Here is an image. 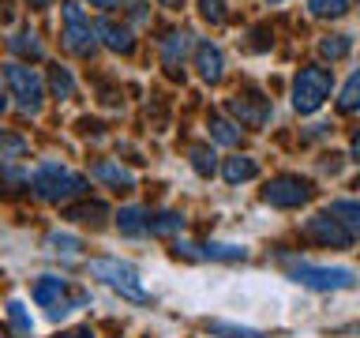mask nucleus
Here are the masks:
<instances>
[{
    "mask_svg": "<svg viewBox=\"0 0 360 338\" xmlns=\"http://www.w3.org/2000/svg\"><path fill=\"white\" fill-rule=\"evenodd\" d=\"M90 278H98L101 286H109L112 293H120L124 301H135V304H150V289L143 286V275L139 267L128 263V259H117V256H101V259H90Z\"/></svg>",
    "mask_w": 360,
    "mask_h": 338,
    "instance_id": "nucleus-1",
    "label": "nucleus"
},
{
    "mask_svg": "<svg viewBox=\"0 0 360 338\" xmlns=\"http://www.w3.org/2000/svg\"><path fill=\"white\" fill-rule=\"evenodd\" d=\"M27 180H30L34 196L45 199V203H72L86 192V177L60 165V162H41Z\"/></svg>",
    "mask_w": 360,
    "mask_h": 338,
    "instance_id": "nucleus-2",
    "label": "nucleus"
},
{
    "mask_svg": "<svg viewBox=\"0 0 360 338\" xmlns=\"http://www.w3.org/2000/svg\"><path fill=\"white\" fill-rule=\"evenodd\" d=\"M285 275L297 286L311 289V293H338V289H353L360 275L353 267H326V263H308V259H289Z\"/></svg>",
    "mask_w": 360,
    "mask_h": 338,
    "instance_id": "nucleus-3",
    "label": "nucleus"
},
{
    "mask_svg": "<svg viewBox=\"0 0 360 338\" xmlns=\"http://www.w3.org/2000/svg\"><path fill=\"white\" fill-rule=\"evenodd\" d=\"M4 83H8V94L15 98V106L27 113V117H38L41 106H45V83L34 68L19 64V61H8L4 64Z\"/></svg>",
    "mask_w": 360,
    "mask_h": 338,
    "instance_id": "nucleus-4",
    "label": "nucleus"
},
{
    "mask_svg": "<svg viewBox=\"0 0 360 338\" xmlns=\"http://www.w3.org/2000/svg\"><path fill=\"white\" fill-rule=\"evenodd\" d=\"M60 42H64V49L75 53V56H94L98 53V30L75 0L60 4Z\"/></svg>",
    "mask_w": 360,
    "mask_h": 338,
    "instance_id": "nucleus-5",
    "label": "nucleus"
},
{
    "mask_svg": "<svg viewBox=\"0 0 360 338\" xmlns=\"http://www.w3.org/2000/svg\"><path fill=\"white\" fill-rule=\"evenodd\" d=\"M334 90V75L326 72V68H304V72L292 79V109L300 113V117H308L323 106L326 98H330Z\"/></svg>",
    "mask_w": 360,
    "mask_h": 338,
    "instance_id": "nucleus-6",
    "label": "nucleus"
},
{
    "mask_svg": "<svg viewBox=\"0 0 360 338\" xmlns=\"http://www.w3.org/2000/svg\"><path fill=\"white\" fill-rule=\"evenodd\" d=\"M311 196H315L311 180L292 177V173H281V177H274V180H266V188H263V203H270V207H281V211L304 207Z\"/></svg>",
    "mask_w": 360,
    "mask_h": 338,
    "instance_id": "nucleus-7",
    "label": "nucleus"
},
{
    "mask_svg": "<svg viewBox=\"0 0 360 338\" xmlns=\"http://www.w3.org/2000/svg\"><path fill=\"white\" fill-rule=\"evenodd\" d=\"M304 237L315 241V244H323V248H349V244H353V237L345 233V225L338 222L330 211L311 214V218L304 222Z\"/></svg>",
    "mask_w": 360,
    "mask_h": 338,
    "instance_id": "nucleus-8",
    "label": "nucleus"
},
{
    "mask_svg": "<svg viewBox=\"0 0 360 338\" xmlns=\"http://www.w3.org/2000/svg\"><path fill=\"white\" fill-rule=\"evenodd\" d=\"M176 256L188 259H218V263H236L248 259V248L236 241H207V244H191V241H176Z\"/></svg>",
    "mask_w": 360,
    "mask_h": 338,
    "instance_id": "nucleus-9",
    "label": "nucleus"
},
{
    "mask_svg": "<svg viewBox=\"0 0 360 338\" xmlns=\"http://www.w3.org/2000/svg\"><path fill=\"white\" fill-rule=\"evenodd\" d=\"M229 113H233L240 124H248V128H263V124L274 117V106H270V98L255 94V90H248V94L229 98Z\"/></svg>",
    "mask_w": 360,
    "mask_h": 338,
    "instance_id": "nucleus-10",
    "label": "nucleus"
},
{
    "mask_svg": "<svg viewBox=\"0 0 360 338\" xmlns=\"http://www.w3.org/2000/svg\"><path fill=\"white\" fill-rule=\"evenodd\" d=\"M94 30H98V42L109 45L112 53H131V49H135V34H131L128 23L101 19V23H94Z\"/></svg>",
    "mask_w": 360,
    "mask_h": 338,
    "instance_id": "nucleus-11",
    "label": "nucleus"
},
{
    "mask_svg": "<svg viewBox=\"0 0 360 338\" xmlns=\"http://www.w3.org/2000/svg\"><path fill=\"white\" fill-rule=\"evenodd\" d=\"M195 68H199V79L202 83H221V75H225V56L218 45H210V42H199L195 45Z\"/></svg>",
    "mask_w": 360,
    "mask_h": 338,
    "instance_id": "nucleus-12",
    "label": "nucleus"
},
{
    "mask_svg": "<svg viewBox=\"0 0 360 338\" xmlns=\"http://www.w3.org/2000/svg\"><path fill=\"white\" fill-rule=\"evenodd\" d=\"M64 293H68V282H64L60 275H41V278L30 286L34 304H38V308H45V312L56 308V304L64 301Z\"/></svg>",
    "mask_w": 360,
    "mask_h": 338,
    "instance_id": "nucleus-13",
    "label": "nucleus"
},
{
    "mask_svg": "<svg viewBox=\"0 0 360 338\" xmlns=\"http://www.w3.org/2000/svg\"><path fill=\"white\" fill-rule=\"evenodd\" d=\"M195 49V42H191V34L188 30H176V34H169L165 45H162V64L169 68V72H176L180 64H184V56Z\"/></svg>",
    "mask_w": 360,
    "mask_h": 338,
    "instance_id": "nucleus-14",
    "label": "nucleus"
},
{
    "mask_svg": "<svg viewBox=\"0 0 360 338\" xmlns=\"http://www.w3.org/2000/svg\"><path fill=\"white\" fill-rule=\"evenodd\" d=\"M221 177L229 180V184H244V180H255V177H259V162H255L252 154H233V158H225Z\"/></svg>",
    "mask_w": 360,
    "mask_h": 338,
    "instance_id": "nucleus-15",
    "label": "nucleus"
},
{
    "mask_svg": "<svg viewBox=\"0 0 360 338\" xmlns=\"http://www.w3.org/2000/svg\"><path fill=\"white\" fill-rule=\"evenodd\" d=\"M326 211L345 225V233L353 237V241H360V199H334Z\"/></svg>",
    "mask_w": 360,
    "mask_h": 338,
    "instance_id": "nucleus-16",
    "label": "nucleus"
},
{
    "mask_svg": "<svg viewBox=\"0 0 360 338\" xmlns=\"http://www.w3.org/2000/svg\"><path fill=\"white\" fill-rule=\"evenodd\" d=\"M94 180H101V184H109V188H120V192L135 188V177L124 165H117V162H98L94 165Z\"/></svg>",
    "mask_w": 360,
    "mask_h": 338,
    "instance_id": "nucleus-17",
    "label": "nucleus"
},
{
    "mask_svg": "<svg viewBox=\"0 0 360 338\" xmlns=\"http://www.w3.org/2000/svg\"><path fill=\"white\" fill-rule=\"evenodd\" d=\"M184 230V214H176V211H162V214H150L146 211V233H154V237H173Z\"/></svg>",
    "mask_w": 360,
    "mask_h": 338,
    "instance_id": "nucleus-18",
    "label": "nucleus"
},
{
    "mask_svg": "<svg viewBox=\"0 0 360 338\" xmlns=\"http://www.w3.org/2000/svg\"><path fill=\"white\" fill-rule=\"evenodd\" d=\"M117 230L124 237H143L146 233V211L143 207H120L117 211Z\"/></svg>",
    "mask_w": 360,
    "mask_h": 338,
    "instance_id": "nucleus-19",
    "label": "nucleus"
},
{
    "mask_svg": "<svg viewBox=\"0 0 360 338\" xmlns=\"http://www.w3.org/2000/svg\"><path fill=\"white\" fill-rule=\"evenodd\" d=\"M8 49H11V53H19V56H30V61H38V56L45 53L34 30H15V34L8 38Z\"/></svg>",
    "mask_w": 360,
    "mask_h": 338,
    "instance_id": "nucleus-20",
    "label": "nucleus"
},
{
    "mask_svg": "<svg viewBox=\"0 0 360 338\" xmlns=\"http://www.w3.org/2000/svg\"><path fill=\"white\" fill-rule=\"evenodd\" d=\"M210 334L218 338H263V331H255V327H244V323H225V320H214L207 323Z\"/></svg>",
    "mask_w": 360,
    "mask_h": 338,
    "instance_id": "nucleus-21",
    "label": "nucleus"
},
{
    "mask_svg": "<svg viewBox=\"0 0 360 338\" xmlns=\"http://www.w3.org/2000/svg\"><path fill=\"white\" fill-rule=\"evenodd\" d=\"M338 109H342V113H356V109H360V68L345 79L342 98H338Z\"/></svg>",
    "mask_w": 360,
    "mask_h": 338,
    "instance_id": "nucleus-22",
    "label": "nucleus"
},
{
    "mask_svg": "<svg viewBox=\"0 0 360 338\" xmlns=\"http://www.w3.org/2000/svg\"><path fill=\"white\" fill-rule=\"evenodd\" d=\"M8 320H11V327H15L19 334H30V331H34V315H30V308H27L19 297L8 301Z\"/></svg>",
    "mask_w": 360,
    "mask_h": 338,
    "instance_id": "nucleus-23",
    "label": "nucleus"
},
{
    "mask_svg": "<svg viewBox=\"0 0 360 338\" xmlns=\"http://www.w3.org/2000/svg\"><path fill=\"white\" fill-rule=\"evenodd\" d=\"M308 11L315 19H342L349 11V0H308Z\"/></svg>",
    "mask_w": 360,
    "mask_h": 338,
    "instance_id": "nucleus-24",
    "label": "nucleus"
},
{
    "mask_svg": "<svg viewBox=\"0 0 360 338\" xmlns=\"http://www.w3.org/2000/svg\"><path fill=\"white\" fill-rule=\"evenodd\" d=\"M45 244H49V252H56V256H68V259H75L79 256V237H72V233H49L45 237Z\"/></svg>",
    "mask_w": 360,
    "mask_h": 338,
    "instance_id": "nucleus-25",
    "label": "nucleus"
},
{
    "mask_svg": "<svg viewBox=\"0 0 360 338\" xmlns=\"http://www.w3.org/2000/svg\"><path fill=\"white\" fill-rule=\"evenodd\" d=\"M349 49H353V38H349V34H330V38L319 42V53L330 56V61H342Z\"/></svg>",
    "mask_w": 360,
    "mask_h": 338,
    "instance_id": "nucleus-26",
    "label": "nucleus"
},
{
    "mask_svg": "<svg viewBox=\"0 0 360 338\" xmlns=\"http://www.w3.org/2000/svg\"><path fill=\"white\" fill-rule=\"evenodd\" d=\"M210 139L233 146L236 139H240V128H236V124H229V120H221V117H210Z\"/></svg>",
    "mask_w": 360,
    "mask_h": 338,
    "instance_id": "nucleus-27",
    "label": "nucleus"
},
{
    "mask_svg": "<svg viewBox=\"0 0 360 338\" xmlns=\"http://www.w3.org/2000/svg\"><path fill=\"white\" fill-rule=\"evenodd\" d=\"M49 87H53L56 98H72L75 79H72V72H68V68H53V72H49Z\"/></svg>",
    "mask_w": 360,
    "mask_h": 338,
    "instance_id": "nucleus-28",
    "label": "nucleus"
},
{
    "mask_svg": "<svg viewBox=\"0 0 360 338\" xmlns=\"http://www.w3.org/2000/svg\"><path fill=\"white\" fill-rule=\"evenodd\" d=\"M22 154H27V139L0 132V158H22Z\"/></svg>",
    "mask_w": 360,
    "mask_h": 338,
    "instance_id": "nucleus-29",
    "label": "nucleus"
},
{
    "mask_svg": "<svg viewBox=\"0 0 360 338\" xmlns=\"http://www.w3.org/2000/svg\"><path fill=\"white\" fill-rule=\"evenodd\" d=\"M191 169H195L199 177H210L214 173V151H207V146H191Z\"/></svg>",
    "mask_w": 360,
    "mask_h": 338,
    "instance_id": "nucleus-30",
    "label": "nucleus"
},
{
    "mask_svg": "<svg viewBox=\"0 0 360 338\" xmlns=\"http://www.w3.org/2000/svg\"><path fill=\"white\" fill-rule=\"evenodd\" d=\"M199 15L214 23V27H221L225 23V0H199Z\"/></svg>",
    "mask_w": 360,
    "mask_h": 338,
    "instance_id": "nucleus-31",
    "label": "nucleus"
},
{
    "mask_svg": "<svg viewBox=\"0 0 360 338\" xmlns=\"http://www.w3.org/2000/svg\"><path fill=\"white\" fill-rule=\"evenodd\" d=\"M101 214H105V207H101V203H94V207H83V211H75L72 218H86V222H98Z\"/></svg>",
    "mask_w": 360,
    "mask_h": 338,
    "instance_id": "nucleus-32",
    "label": "nucleus"
},
{
    "mask_svg": "<svg viewBox=\"0 0 360 338\" xmlns=\"http://www.w3.org/2000/svg\"><path fill=\"white\" fill-rule=\"evenodd\" d=\"M60 338H94V334H90V327H75V331H68Z\"/></svg>",
    "mask_w": 360,
    "mask_h": 338,
    "instance_id": "nucleus-33",
    "label": "nucleus"
},
{
    "mask_svg": "<svg viewBox=\"0 0 360 338\" xmlns=\"http://www.w3.org/2000/svg\"><path fill=\"white\" fill-rule=\"evenodd\" d=\"M8 113V87H0V117Z\"/></svg>",
    "mask_w": 360,
    "mask_h": 338,
    "instance_id": "nucleus-34",
    "label": "nucleus"
},
{
    "mask_svg": "<svg viewBox=\"0 0 360 338\" xmlns=\"http://www.w3.org/2000/svg\"><path fill=\"white\" fill-rule=\"evenodd\" d=\"M90 4H94V8H117L120 0H90Z\"/></svg>",
    "mask_w": 360,
    "mask_h": 338,
    "instance_id": "nucleus-35",
    "label": "nucleus"
},
{
    "mask_svg": "<svg viewBox=\"0 0 360 338\" xmlns=\"http://www.w3.org/2000/svg\"><path fill=\"white\" fill-rule=\"evenodd\" d=\"M353 162H360V132L353 135Z\"/></svg>",
    "mask_w": 360,
    "mask_h": 338,
    "instance_id": "nucleus-36",
    "label": "nucleus"
},
{
    "mask_svg": "<svg viewBox=\"0 0 360 338\" xmlns=\"http://www.w3.org/2000/svg\"><path fill=\"white\" fill-rule=\"evenodd\" d=\"M162 4H165V8H180L184 0H162Z\"/></svg>",
    "mask_w": 360,
    "mask_h": 338,
    "instance_id": "nucleus-37",
    "label": "nucleus"
},
{
    "mask_svg": "<svg viewBox=\"0 0 360 338\" xmlns=\"http://www.w3.org/2000/svg\"><path fill=\"white\" fill-rule=\"evenodd\" d=\"M30 4H38V8H49V4H53V0H30Z\"/></svg>",
    "mask_w": 360,
    "mask_h": 338,
    "instance_id": "nucleus-38",
    "label": "nucleus"
},
{
    "mask_svg": "<svg viewBox=\"0 0 360 338\" xmlns=\"http://www.w3.org/2000/svg\"><path fill=\"white\" fill-rule=\"evenodd\" d=\"M266 4H281V0H266Z\"/></svg>",
    "mask_w": 360,
    "mask_h": 338,
    "instance_id": "nucleus-39",
    "label": "nucleus"
}]
</instances>
